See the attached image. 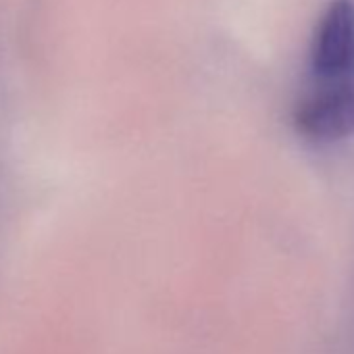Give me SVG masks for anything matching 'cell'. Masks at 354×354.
Here are the masks:
<instances>
[{"label":"cell","instance_id":"cell-1","mask_svg":"<svg viewBox=\"0 0 354 354\" xmlns=\"http://www.w3.org/2000/svg\"><path fill=\"white\" fill-rule=\"evenodd\" d=\"M354 88V0L323 11L308 50V90Z\"/></svg>","mask_w":354,"mask_h":354},{"label":"cell","instance_id":"cell-2","mask_svg":"<svg viewBox=\"0 0 354 354\" xmlns=\"http://www.w3.org/2000/svg\"><path fill=\"white\" fill-rule=\"evenodd\" d=\"M298 129L319 142H335L354 133V88L306 90L296 109Z\"/></svg>","mask_w":354,"mask_h":354}]
</instances>
